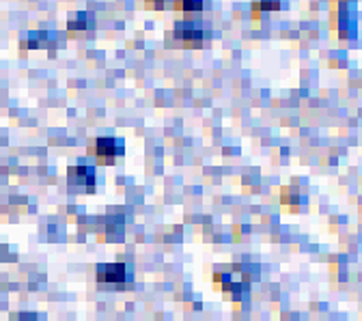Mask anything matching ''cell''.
<instances>
[{"mask_svg": "<svg viewBox=\"0 0 362 321\" xmlns=\"http://www.w3.org/2000/svg\"><path fill=\"white\" fill-rule=\"evenodd\" d=\"M52 35L50 33H30L24 41H22V48H45V41H48Z\"/></svg>", "mask_w": 362, "mask_h": 321, "instance_id": "obj_9", "label": "cell"}, {"mask_svg": "<svg viewBox=\"0 0 362 321\" xmlns=\"http://www.w3.org/2000/svg\"><path fill=\"white\" fill-rule=\"evenodd\" d=\"M123 153H125V145L119 139H115V136H102V139L88 143V156H93L102 166L115 164V160L121 158Z\"/></svg>", "mask_w": 362, "mask_h": 321, "instance_id": "obj_1", "label": "cell"}, {"mask_svg": "<svg viewBox=\"0 0 362 321\" xmlns=\"http://www.w3.org/2000/svg\"><path fill=\"white\" fill-rule=\"evenodd\" d=\"M175 9L184 13L186 20H194L203 11V0H175Z\"/></svg>", "mask_w": 362, "mask_h": 321, "instance_id": "obj_7", "label": "cell"}, {"mask_svg": "<svg viewBox=\"0 0 362 321\" xmlns=\"http://www.w3.org/2000/svg\"><path fill=\"white\" fill-rule=\"evenodd\" d=\"M90 28H93V16H88L86 11L78 13L76 18H71V20L67 22V30H69L71 37H74V35H80V33H86V30H90Z\"/></svg>", "mask_w": 362, "mask_h": 321, "instance_id": "obj_6", "label": "cell"}, {"mask_svg": "<svg viewBox=\"0 0 362 321\" xmlns=\"http://www.w3.org/2000/svg\"><path fill=\"white\" fill-rule=\"evenodd\" d=\"M173 37L184 48H203V43L207 41V30L199 20H179L175 24Z\"/></svg>", "mask_w": 362, "mask_h": 321, "instance_id": "obj_2", "label": "cell"}, {"mask_svg": "<svg viewBox=\"0 0 362 321\" xmlns=\"http://www.w3.org/2000/svg\"><path fill=\"white\" fill-rule=\"evenodd\" d=\"M13 319L16 321H39V315H35V313H18Z\"/></svg>", "mask_w": 362, "mask_h": 321, "instance_id": "obj_10", "label": "cell"}, {"mask_svg": "<svg viewBox=\"0 0 362 321\" xmlns=\"http://www.w3.org/2000/svg\"><path fill=\"white\" fill-rule=\"evenodd\" d=\"M98 283L100 285H125V283H132V276H129V267L125 263H102L98 265Z\"/></svg>", "mask_w": 362, "mask_h": 321, "instance_id": "obj_4", "label": "cell"}, {"mask_svg": "<svg viewBox=\"0 0 362 321\" xmlns=\"http://www.w3.org/2000/svg\"><path fill=\"white\" fill-rule=\"evenodd\" d=\"M67 183L71 192H93L95 188V168L84 162L69 166L67 170Z\"/></svg>", "mask_w": 362, "mask_h": 321, "instance_id": "obj_3", "label": "cell"}, {"mask_svg": "<svg viewBox=\"0 0 362 321\" xmlns=\"http://www.w3.org/2000/svg\"><path fill=\"white\" fill-rule=\"evenodd\" d=\"M145 5L153 11H160L164 7V0H145Z\"/></svg>", "mask_w": 362, "mask_h": 321, "instance_id": "obj_11", "label": "cell"}, {"mask_svg": "<svg viewBox=\"0 0 362 321\" xmlns=\"http://www.w3.org/2000/svg\"><path fill=\"white\" fill-rule=\"evenodd\" d=\"M281 9V0H257L252 5V18L259 20L263 13H269V11H279Z\"/></svg>", "mask_w": 362, "mask_h": 321, "instance_id": "obj_8", "label": "cell"}, {"mask_svg": "<svg viewBox=\"0 0 362 321\" xmlns=\"http://www.w3.org/2000/svg\"><path fill=\"white\" fill-rule=\"evenodd\" d=\"M339 28H341V37H354V33H356V3H343L341 5Z\"/></svg>", "mask_w": 362, "mask_h": 321, "instance_id": "obj_5", "label": "cell"}]
</instances>
